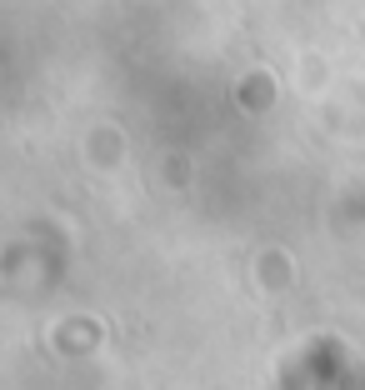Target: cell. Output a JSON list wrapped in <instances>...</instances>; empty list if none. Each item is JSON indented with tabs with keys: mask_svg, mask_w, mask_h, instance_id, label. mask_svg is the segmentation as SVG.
<instances>
[]
</instances>
